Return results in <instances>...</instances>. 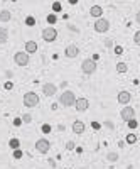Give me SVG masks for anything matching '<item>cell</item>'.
<instances>
[{
    "label": "cell",
    "mask_w": 140,
    "mask_h": 169,
    "mask_svg": "<svg viewBox=\"0 0 140 169\" xmlns=\"http://www.w3.org/2000/svg\"><path fill=\"white\" fill-rule=\"evenodd\" d=\"M74 103H76V95L71 91V90H66V91H63L59 96V105L63 107H74Z\"/></svg>",
    "instance_id": "6da1fadb"
},
{
    "label": "cell",
    "mask_w": 140,
    "mask_h": 169,
    "mask_svg": "<svg viewBox=\"0 0 140 169\" xmlns=\"http://www.w3.org/2000/svg\"><path fill=\"white\" fill-rule=\"evenodd\" d=\"M39 105V96H37V93H34V91H27L26 95H24V107L27 108H34Z\"/></svg>",
    "instance_id": "7a4b0ae2"
},
{
    "label": "cell",
    "mask_w": 140,
    "mask_h": 169,
    "mask_svg": "<svg viewBox=\"0 0 140 169\" xmlns=\"http://www.w3.org/2000/svg\"><path fill=\"white\" fill-rule=\"evenodd\" d=\"M81 71L85 74H93L95 71H96V61L95 59H85L83 63H81Z\"/></svg>",
    "instance_id": "3957f363"
},
{
    "label": "cell",
    "mask_w": 140,
    "mask_h": 169,
    "mask_svg": "<svg viewBox=\"0 0 140 169\" xmlns=\"http://www.w3.org/2000/svg\"><path fill=\"white\" fill-rule=\"evenodd\" d=\"M42 39L46 41V42H53V41L58 39V31L54 29V27H46L44 31H42Z\"/></svg>",
    "instance_id": "277c9868"
},
{
    "label": "cell",
    "mask_w": 140,
    "mask_h": 169,
    "mask_svg": "<svg viewBox=\"0 0 140 169\" xmlns=\"http://www.w3.org/2000/svg\"><path fill=\"white\" fill-rule=\"evenodd\" d=\"M110 29V22H108L107 19H103V17H100V19H96V22H95V31L100 34H105Z\"/></svg>",
    "instance_id": "5b68a950"
},
{
    "label": "cell",
    "mask_w": 140,
    "mask_h": 169,
    "mask_svg": "<svg viewBox=\"0 0 140 169\" xmlns=\"http://www.w3.org/2000/svg\"><path fill=\"white\" fill-rule=\"evenodd\" d=\"M14 61H15L17 66H27L29 64V54L24 53V51H19V53H15V56H14Z\"/></svg>",
    "instance_id": "8992f818"
},
{
    "label": "cell",
    "mask_w": 140,
    "mask_h": 169,
    "mask_svg": "<svg viewBox=\"0 0 140 169\" xmlns=\"http://www.w3.org/2000/svg\"><path fill=\"white\" fill-rule=\"evenodd\" d=\"M49 149H51V142L47 140V139H39V140L36 142V150L41 152V154L49 152Z\"/></svg>",
    "instance_id": "52a82bcc"
},
{
    "label": "cell",
    "mask_w": 140,
    "mask_h": 169,
    "mask_svg": "<svg viewBox=\"0 0 140 169\" xmlns=\"http://www.w3.org/2000/svg\"><path fill=\"white\" fill-rule=\"evenodd\" d=\"M120 117H122V120H132V118H135V110L132 107H123V110L120 112Z\"/></svg>",
    "instance_id": "ba28073f"
},
{
    "label": "cell",
    "mask_w": 140,
    "mask_h": 169,
    "mask_svg": "<svg viewBox=\"0 0 140 169\" xmlns=\"http://www.w3.org/2000/svg\"><path fill=\"white\" fill-rule=\"evenodd\" d=\"M64 54H66V58H69V59L78 58V54H80V47L76 46V44H69V46L64 49Z\"/></svg>",
    "instance_id": "9c48e42d"
},
{
    "label": "cell",
    "mask_w": 140,
    "mask_h": 169,
    "mask_svg": "<svg viewBox=\"0 0 140 169\" xmlns=\"http://www.w3.org/2000/svg\"><path fill=\"white\" fill-rule=\"evenodd\" d=\"M74 107H76L78 112H86L88 108H90V101H88V98H76Z\"/></svg>",
    "instance_id": "30bf717a"
},
{
    "label": "cell",
    "mask_w": 140,
    "mask_h": 169,
    "mask_svg": "<svg viewBox=\"0 0 140 169\" xmlns=\"http://www.w3.org/2000/svg\"><path fill=\"white\" fill-rule=\"evenodd\" d=\"M42 91H44L46 96H54L56 91H58V86L53 85V83H44V85H42Z\"/></svg>",
    "instance_id": "8fae6325"
},
{
    "label": "cell",
    "mask_w": 140,
    "mask_h": 169,
    "mask_svg": "<svg viewBox=\"0 0 140 169\" xmlns=\"http://www.w3.org/2000/svg\"><path fill=\"white\" fill-rule=\"evenodd\" d=\"M117 100H118V103H122V105H127V103H130V100H132V95H130V91H120L118 93V96H117Z\"/></svg>",
    "instance_id": "7c38bea8"
},
{
    "label": "cell",
    "mask_w": 140,
    "mask_h": 169,
    "mask_svg": "<svg viewBox=\"0 0 140 169\" xmlns=\"http://www.w3.org/2000/svg\"><path fill=\"white\" fill-rule=\"evenodd\" d=\"M37 51V42L36 41H27L26 42V53L27 54H32Z\"/></svg>",
    "instance_id": "4fadbf2b"
},
{
    "label": "cell",
    "mask_w": 140,
    "mask_h": 169,
    "mask_svg": "<svg viewBox=\"0 0 140 169\" xmlns=\"http://www.w3.org/2000/svg\"><path fill=\"white\" fill-rule=\"evenodd\" d=\"M85 128H86V127H85V123H83L81 120H76L73 123V132H74V134H83V132H85Z\"/></svg>",
    "instance_id": "5bb4252c"
},
{
    "label": "cell",
    "mask_w": 140,
    "mask_h": 169,
    "mask_svg": "<svg viewBox=\"0 0 140 169\" xmlns=\"http://www.w3.org/2000/svg\"><path fill=\"white\" fill-rule=\"evenodd\" d=\"M90 15H91V17H98V19H100L101 15H103V9H101L100 5H93L91 9H90Z\"/></svg>",
    "instance_id": "9a60e30c"
},
{
    "label": "cell",
    "mask_w": 140,
    "mask_h": 169,
    "mask_svg": "<svg viewBox=\"0 0 140 169\" xmlns=\"http://www.w3.org/2000/svg\"><path fill=\"white\" fill-rule=\"evenodd\" d=\"M9 41V31L5 27H0V44H5Z\"/></svg>",
    "instance_id": "2e32d148"
},
{
    "label": "cell",
    "mask_w": 140,
    "mask_h": 169,
    "mask_svg": "<svg viewBox=\"0 0 140 169\" xmlns=\"http://www.w3.org/2000/svg\"><path fill=\"white\" fill-rule=\"evenodd\" d=\"M10 19H12V14L9 12V10H2L0 12V20L2 22H9Z\"/></svg>",
    "instance_id": "e0dca14e"
},
{
    "label": "cell",
    "mask_w": 140,
    "mask_h": 169,
    "mask_svg": "<svg viewBox=\"0 0 140 169\" xmlns=\"http://www.w3.org/2000/svg\"><path fill=\"white\" fill-rule=\"evenodd\" d=\"M117 71L120 74H125L128 71V66H127V63H117Z\"/></svg>",
    "instance_id": "ac0fdd59"
},
{
    "label": "cell",
    "mask_w": 140,
    "mask_h": 169,
    "mask_svg": "<svg viewBox=\"0 0 140 169\" xmlns=\"http://www.w3.org/2000/svg\"><path fill=\"white\" fill-rule=\"evenodd\" d=\"M107 159H108L110 162L118 161V152H108V154H107Z\"/></svg>",
    "instance_id": "d6986e66"
},
{
    "label": "cell",
    "mask_w": 140,
    "mask_h": 169,
    "mask_svg": "<svg viewBox=\"0 0 140 169\" xmlns=\"http://www.w3.org/2000/svg\"><path fill=\"white\" fill-rule=\"evenodd\" d=\"M9 145L15 150V149H19V145H20V140L19 139H10V142H9Z\"/></svg>",
    "instance_id": "ffe728a7"
},
{
    "label": "cell",
    "mask_w": 140,
    "mask_h": 169,
    "mask_svg": "<svg viewBox=\"0 0 140 169\" xmlns=\"http://www.w3.org/2000/svg\"><path fill=\"white\" fill-rule=\"evenodd\" d=\"M125 139H127L128 144H135V142H137V135H135V134H128Z\"/></svg>",
    "instance_id": "44dd1931"
},
{
    "label": "cell",
    "mask_w": 140,
    "mask_h": 169,
    "mask_svg": "<svg viewBox=\"0 0 140 169\" xmlns=\"http://www.w3.org/2000/svg\"><path fill=\"white\" fill-rule=\"evenodd\" d=\"M127 123H128V128H132V130H134V128H137V127H139V122L135 120V118H132V120H128Z\"/></svg>",
    "instance_id": "7402d4cb"
},
{
    "label": "cell",
    "mask_w": 140,
    "mask_h": 169,
    "mask_svg": "<svg viewBox=\"0 0 140 169\" xmlns=\"http://www.w3.org/2000/svg\"><path fill=\"white\" fill-rule=\"evenodd\" d=\"M22 122H24V123H31V122H32L31 113H24V115H22Z\"/></svg>",
    "instance_id": "603a6c76"
},
{
    "label": "cell",
    "mask_w": 140,
    "mask_h": 169,
    "mask_svg": "<svg viewBox=\"0 0 140 169\" xmlns=\"http://www.w3.org/2000/svg\"><path fill=\"white\" fill-rule=\"evenodd\" d=\"M56 20H58V17H56L54 14H49V15H47V22H49V24H54Z\"/></svg>",
    "instance_id": "cb8c5ba5"
},
{
    "label": "cell",
    "mask_w": 140,
    "mask_h": 169,
    "mask_svg": "<svg viewBox=\"0 0 140 169\" xmlns=\"http://www.w3.org/2000/svg\"><path fill=\"white\" fill-rule=\"evenodd\" d=\"M134 42L137 44V46H140V31H137V32H135V36H134Z\"/></svg>",
    "instance_id": "d4e9b609"
},
{
    "label": "cell",
    "mask_w": 140,
    "mask_h": 169,
    "mask_svg": "<svg viewBox=\"0 0 140 169\" xmlns=\"http://www.w3.org/2000/svg\"><path fill=\"white\" fill-rule=\"evenodd\" d=\"M14 157H15V159H20V157H22V150H20V149H15V150H14Z\"/></svg>",
    "instance_id": "484cf974"
},
{
    "label": "cell",
    "mask_w": 140,
    "mask_h": 169,
    "mask_svg": "<svg viewBox=\"0 0 140 169\" xmlns=\"http://www.w3.org/2000/svg\"><path fill=\"white\" fill-rule=\"evenodd\" d=\"M26 24H27V26H34V24H36V19H34V17H27Z\"/></svg>",
    "instance_id": "4316f807"
},
{
    "label": "cell",
    "mask_w": 140,
    "mask_h": 169,
    "mask_svg": "<svg viewBox=\"0 0 140 169\" xmlns=\"http://www.w3.org/2000/svg\"><path fill=\"white\" fill-rule=\"evenodd\" d=\"M91 127H93L95 130H100V128H101V123H100V122H91Z\"/></svg>",
    "instance_id": "83f0119b"
},
{
    "label": "cell",
    "mask_w": 140,
    "mask_h": 169,
    "mask_svg": "<svg viewBox=\"0 0 140 169\" xmlns=\"http://www.w3.org/2000/svg\"><path fill=\"white\" fill-rule=\"evenodd\" d=\"M53 9H54V12H59V10H61V5H59V2H54Z\"/></svg>",
    "instance_id": "f1b7e54d"
},
{
    "label": "cell",
    "mask_w": 140,
    "mask_h": 169,
    "mask_svg": "<svg viewBox=\"0 0 140 169\" xmlns=\"http://www.w3.org/2000/svg\"><path fill=\"white\" fill-rule=\"evenodd\" d=\"M4 86H5V90H12V88H14V83H12V81H7Z\"/></svg>",
    "instance_id": "f546056e"
},
{
    "label": "cell",
    "mask_w": 140,
    "mask_h": 169,
    "mask_svg": "<svg viewBox=\"0 0 140 169\" xmlns=\"http://www.w3.org/2000/svg\"><path fill=\"white\" fill-rule=\"evenodd\" d=\"M123 53V47L122 46H115V54H122Z\"/></svg>",
    "instance_id": "4dcf8cb0"
},
{
    "label": "cell",
    "mask_w": 140,
    "mask_h": 169,
    "mask_svg": "<svg viewBox=\"0 0 140 169\" xmlns=\"http://www.w3.org/2000/svg\"><path fill=\"white\" fill-rule=\"evenodd\" d=\"M42 132H44V134H47V132H51V127H49L47 123H44V127H42Z\"/></svg>",
    "instance_id": "1f68e13d"
},
{
    "label": "cell",
    "mask_w": 140,
    "mask_h": 169,
    "mask_svg": "<svg viewBox=\"0 0 140 169\" xmlns=\"http://www.w3.org/2000/svg\"><path fill=\"white\" fill-rule=\"evenodd\" d=\"M20 123H22V118H15V120H14V125H15V127H20Z\"/></svg>",
    "instance_id": "d6a6232c"
},
{
    "label": "cell",
    "mask_w": 140,
    "mask_h": 169,
    "mask_svg": "<svg viewBox=\"0 0 140 169\" xmlns=\"http://www.w3.org/2000/svg\"><path fill=\"white\" fill-rule=\"evenodd\" d=\"M105 46H107V47H112V46H113L112 39H107V41H105Z\"/></svg>",
    "instance_id": "836d02e7"
},
{
    "label": "cell",
    "mask_w": 140,
    "mask_h": 169,
    "mask_svg": "<svg viewBox=\"0 0 140 169\" xmlns=\"http://www.w3.org/2000/svg\"><path fill=\"white\" fill-rule=\"evenodd\" d=\"M66 149H69V150H71V149H74V142H68V144H66Z\"/></svg>",
    "instance_id": "e575fe53"
},
{
    "label": "cell",
    "mask_w": 140,
    "mask_h": 169,
    "mask_svg": "<svg viewBox=\"0 0 140 169\" xmlns=\"http://www.w3.org/2000/svg\"><path fill=\"white\" fill-rule=\"evenodd\" d=\"M135 20H137V24H140V10L137 12V17H135Z\"/></svg>",
    "instance_id": "d590c367"
},
{
    "label": "cell",
    "mask_w": 140,
    "mask_h": 169,
    "mask_svg": "<svg viewBox=\"0 0 140 169\" xmlns=\"http://www.w3.org/2000/svg\"><path fill=\"white\" fill-rule=\"evenodd\" d=\"M105 125H107L108 128H113V123H112V122H107V123H105Z\"/></svg>",
    "instance_id": "8d00e7d4"
},
{
    "label": "cell",
    "mask_w": 140,
    "mask_h": 169,
    "mask_svg": "<svg viewBox=\"0 0 140 169\" xmlns=\"http://www.w3.org/2000/svg\"><path fill=\"white\" fill-rule=\"evenodd\" d=\"M5 74H7V78H12V76H14V73H12V71H7Z\"/></svg>",
    "instance_id": "74e56055"
},
{
    "label": "cell",
    "mask_w": 140,
    "mask_h": 169,
    "mask_svg": "<svg viewBox=\"0 0 140 169\" xmlns=\"http://www.w3.org/2000/svg\"><path fill=\"white\" fill-rule=\"evenodd\" d=\"M68 2H69L71 5H76V4H78V0H68Z\"/></svg>",
    "instance_id": "f35d334b"
}]
</instances>
